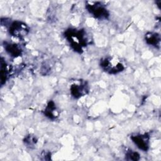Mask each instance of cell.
Masks as SVG:
<instances>
[{
    "mask_svg": "<svg viewBox=\"0 0 161 161\" xmlns=\"http://www.w3.org/2000/svg\"><path fill=\"white\" fill-rule=\"evenodd\" d=\"M43 113L46 117L52 120L55 119L59 115L57 106L55 103L52 100L47 103L45 109L43 111Z\"/></svg>",
    "mask_w": 161,
    "mask_h": 161,
    "instance_id": "cell-8",
    "label": "cell"
},
{
    "mask_svg": "<svg viewBox=\"0 0 161 161\" xmlns=\"http://www.w3.org/2000/svg\"><path fill=\"white\" fill-rule=\"evenodd\" d=\"M140 154L138 152H135L132 150L128 149L125 152V158L128 160L136 161L140 160Z\"/></svg>",
    "mask_w": 161,
    "mask_h": 161,
    "instance_id": "cell-12",
    "label": "cell"
},
{
    "mask_svg": "<svg viewBox=\"0 0 161 161\" xmlns=\"http://www.w3.org/2000/svg\"><path fill=\"white\" fill-rule=\"evenodd\" d=\"M86 8L87 11L95 18L103 20L108 19L109 16V12L106 5L99 1H87Z\"/></svg>",
    "mask_w": 161,
    "mask_h": 161,
    "instance_id": "cell-3",
    "label": "cell"
},
{
    "mask_svg": "<svg viewBox=\"0 0 161 161\" xmlns=\"http://www.w3.org/2000/svg\"><path fill=\"white\" fill-rule=\"evenodd\" d=\"M145 40L146 43L155 48L160 47V36L159 34L155 32H148L145 35Z\"/></svg>",
    "mask_w": 161,
    "mask_h": 161,
    "instance_id": "cell-9",
    "label": "cell"
},
{
    "mask_svg": "<svg viewBox=\"0 0 161 161\" xmlns=\"http://www.w3.org/2000/svg\"><path fill=\"white\" fill-rule=\"evenodd\" d=\"M131 140L134 144L140 149L147 152L150 145V136L148 133L135 134L130 136Z\"/></svg>",
    "mask_w": 161,
    "mask_h": 161,
    "instance_id": "cell-5",
    "label": "cell"
},
{
    "mask_svg": "<svg viewBox=\"0 0 161 161\" xmlns=\"http://www.w3.org/2000/svg\"><path fill=\"white\" fill-rule=\"evenodd\" d=\"M64 35L71 48L77 53H81L83 48L88 44V36L84 29L69 28L65 31Z\"/></svg>",
    "mask_w": 161,
    "mask_h": 161,
    "instance_id": "cell-1",
    "label": "cell"
},
{
    "mask_svg": "<svg viewBox=\"0 0 161 161\" xmlns=\"http://www.w3.org/2000/svg\"><path fill=\"white\" fill-rule=\"evenodd\" d=\"M1 85L3 86L8 77V69L4 58L1 57Z\"/></svg>",
    "mask_w": 161,
    "mask_h": 161,
    "instance_id": "cell-10",
    "label": "cell"
},
{
    "mask_svg": "<svg viewBox=\"0 0 161 161\" xmlns=\"http://www.w3.org/2000/svg\"><path fill=\"white\" fill-rule=\"evenodd\" d=\"M3 46L6 53L11 57L16 58L22 54L23 50L19 45L14 43L4 42Z\"/></svg>",
    "mask_w": 161,
    "mask_h": 161,
    "instance_id": "cell-7",
    "label": "cell"
},
{
    "mask_svg": "<svg viewBox=\"0 0 161 161\" xmlns=\"http://www.w3.org/2000/svg\"><path fill=\"white\" fill-rule=\"evenodd\" d=\"M99 65L101 69L109 74H117L125 69L122 62L115 57L108 56L101 58Z\"/></svg>",
    "mask_w": 161,
    "mask_h": 161,
    "instance_id": "cell-2",
    "label": "cell"
},
{
    "mask_svg": "<svg viewBox=\"0 0 161 161\" xmlns=\"http://www.w3.org/2000/svg\"><path fill=\"white\" fill-rule=\"evenodd\" d=\"M70 92L71 95L75 99L87 94L89 92V86L86 81H80L79 83H74L70 86Z\"/></svg>",
    "mask_w": 161,
    "mask_h": 161,
    "instance_id": "cell-6",
    "label": "cell"
},
{
    "mask_svg": "<svg viewBox=\"0 0 161 161\" xmlns=\"http://www.w3.org/2000/svg\"><path fill=\"white\" fill-rule=\"evenodd\" d=\"M23 142L27 147L32 148L35 147V145L37 143V138L35 135L29 134L25 137L23 140Z\"/></svg>",
    "mask_w": 161,
    "mask_h": 161,
    "instance_id": "cell-11",
    "label": "cell"
},
{
    "mask_svg": "<svg viewBox=\"0 0 161 161\" xmlns=\"http://www.w3.org/2000/svg\"><path fill=\"white\" fill-rule=\"evenodd\" d=\"M9 34L18 38H22L30 31V28L27 25L20 21H14L8 26Z\"/></svg>",
    "mask_w": 161,
    "mask_h": 161,
    "instance_id": "cell-4",
    "label": "cell"
}]
</instances>
